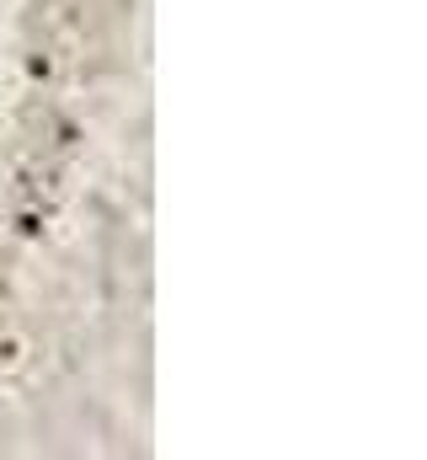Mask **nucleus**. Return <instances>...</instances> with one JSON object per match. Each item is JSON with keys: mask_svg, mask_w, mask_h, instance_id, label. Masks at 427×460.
Returning a JSON list of instances; mask_svg holds the SVG:
<instances>
[]
</instances>
